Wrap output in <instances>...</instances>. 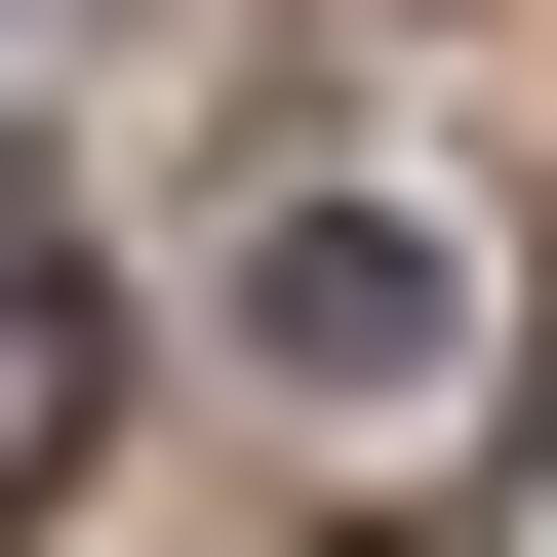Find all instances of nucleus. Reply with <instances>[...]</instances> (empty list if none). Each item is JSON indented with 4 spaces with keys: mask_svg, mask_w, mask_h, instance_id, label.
I'll return each instance as SVG.
<instances>
[{
    "mask_svg": "<svg viewBox=\"0 0 557 557\" xmlns=\"http://www.w3.org/2000/svg\"><path fill=\"white\" fill-rule=\"evenodd\" d=\"M438 319H478L438 199H278V239H239V359H278V398H438Z\"/></svg>",
    "mask_w": 557,
    "mask_h": 557,
    "instance_id": "nucleus-1",
    "label": "nucleus"
},
{
    "mask_svg": "<svg viewBox=\"0 0 557 557\" xmlns=\"http://www.w3.org/2000/svg\"><path fill=\"white\" fill-rule=\"evenodd\" d=\"M81 438H120V278L0 239V518H81Z\"/></svg>",
    "mask_w": 557,
    "mask_h": 557,
    "instance_id": "nucleus-2",
    "label": "nucleus"
},
{
    "mask_svg": "<svg viewBox=\"0 0 557 557\" xmlns=\"http://www.w3.org/2000/svg\"><path fill=\"white\" fill-rule=\"evenodd\" d=\"M359 557H478V518H359Z\"/></svg>",
    "mask_w": 557,
    "mask_h": 557,
    "instance_id": "nucleus-3",
    "label": "nucleus"
}]
</instances>
